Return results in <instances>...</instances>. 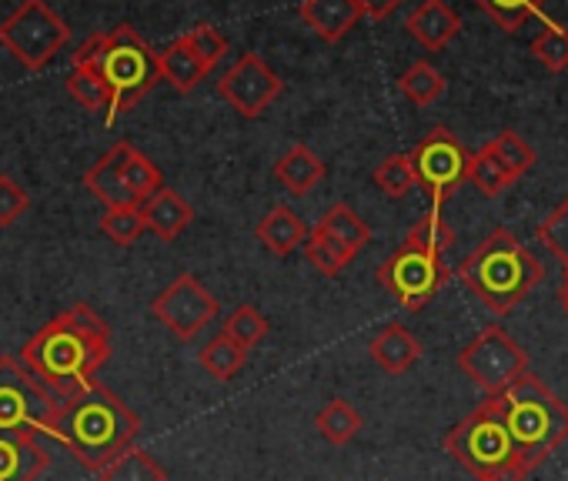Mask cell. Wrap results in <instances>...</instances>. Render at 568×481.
I'll return each instance as SVG.
<instances>
[{"mask_svg": "<svg viewBox=\"0 0 568 481\" xmlns=\"http://www.w3.org/2000/svg\"><path fill=\"white\" fill-rule=\"evenodd\" d=\"M111 358V328L91 305H74L48 321L24 348L21 361L64 401L88 385Z\"/></svg>", "mask_w": 568, "mask_h": 481, "instance_id": "1", "label": "cell"}, {"mask_svg": "<svg viewBox=\"0 0 568 481\" xmlns=\"http://www.w3.org/2000/svg\"><path fill=\"white\" fill-rule=\"evenodd\" d=\"M141 431V418L101 381L61 401L58 415V441L71 448V454L91 468H108L118 454L134 448Z\"/></svg>", "mask_w": 568, "mask_h": 481, "instance_id": "2", "label": "cell"}, {"mask_svg": "<svg viewBox=\"0 0 568 481\" xmlns=\"http://www.w3.org/2000/svg\"><path fill=\"white\" fill-rule=\"evenodd\" d=\"M455 275L488 311L508 315L538 288L545 268L508 227H495Z\"/></svg>", "mask_w": 568, "mask_h": 481, "instance_id": "3", "label": "cell"}, {"mask_svg": "<svg viewBox=\"0 0 568 481\" xmlns=\"http://www.w3.org/2000/svg\"><path fill=\"white\" fill-rule=\"evenodd\" d=\"M495 405L528 468H538L568 441V405L535 375H525L508 391L495 395Z\"/></svg>", "mask_w": 568, "mask_h": 481, "instance_id": "4", "label": "cell"}, {"mask_svg": "<svg viewBox=\"0 0 568 481\" xmlns=\"http://www.w3.org/2000/svg\"><path fill=\"white\" fill-rule=\"evenodd\" d=\"M445 451L475 478V481H525L528 464L511 441L495 398H485L471 415L445 434Z\"/></svg>", "mask_w": 568, "mask_h": 481, "instance_id": "5", "label": "cell"}, {"mask_svg": "<svg viewBox=\"0 0 568 481\" xmlns=\"http://www.w3.org/2000/svg\"><path fill=\"white\" fill-rule=\"evenodd\" d=\"M98 71L111 88V111L104 114L108 124H114L121 114H128L161 81L158 54L148 48V41L131 24H121L108 34Z\"/></svg>", "mask_w": 568, "mask_h": 481, "instance_id": "6", "label": "cell"}, {"mask_svg": "<svg viewBox=\"0 0 568 481\" xmlns=\"http://www.w3.org/2000/svg\"><path fill=\"white\" fill-rule=\"evenodd\" d=\"M58 415L61 398L21 358H0V431L54 438Z\"/></svg>", "mask_w": 568, "mask_h": 481, "instance_id": "7", "label": "cell"}, {"mask_svg": "<svg viewBox=\"0 0 568 481\" xmlns=\"http://www.w3.org/2000/svg\"><path fill=\"white\" fill-rule=\"evenodd\" d=\"M458 368L485 398H495L528 375V355L501 325H488L458 351Z\"/></svg>", "mask_w": 568, "mask_h": 481, "instance_id": "8", "label": "cell"}, {"mask_svg": "<svg viewBox=\"0 0 568 481\" xmlns=\"http://www.w3.org/2000/svg\"><path fill=\"white\" fill-rule=\"evenodd\" d=\"M375 278L405 311H422L448 285L452 268L445 265V255L425 252L405 240L392 258L382 262Z\"/></svg>", "mask_w": 568, "mask_h": 481, "instance_id": "9", "label": "cell"}, {"mask_svg": "<svg viewBox=\"0 0 568 481\" xmlns=\"http://www.w3.org/2000/svg\"><path fill=\"white\" fill-rule=\"evenodd\" d=\"M68 24L44 4V0H24V4L0 24V44H4L28 71H41L54 61V54L68 44Z\"/></svg>", "mask_w": 568, "mask_h": 481, "instance_id": "10", "label": "cell"}, {"mask_svg": "<svg viewBox=\"0 0 568 481\" xmlns=\"http://www.w3.org/2000/svg\"><path fill=\"white\" fill-rule=\"evenodd\" d=\"M418 187L425 191V197L432 201V207H442L445 197H452L465 181H468V161L471 151L448 131V127H432L415 151L408 154Z\"/></svg>", "mask_w": 568, "mask_h": 481, "instance_id": "11", "label": "cell"}, {"mask_svg": "<svg viewBox=\"0 0 568 481\" xmlns=\"http://www.w3.org/2000/svg\"><path fill=\"white\" fill-rule=\"evenodd\" d=\"M151 315L178 338L191 341L197 338L214 318H217V298L194 278V275H178L154 301Z\"/></svg>", "mask_w": 568, "mask_h": 481, "instance_id": "12", "label": "cell"}, {"mask_svg": "<svg viewBox=\"0 0 568 481\" xmlns=\"http://www.w3.org/2000/svg\"><path fill=\"white\" fill-rule=\"evenodd\" d=\"M284 91V81L257 58V54H241L231 71L217 81V94L247 121L261 117Z\"/></svg>", "mask_w": 568, "mask_h": 481, "instance_id": "13", "label": "cell"}, {"mask_svg": "<svg viewBox=\"0 0 568 481\" xmlns=\"http://www.w3.org/2000/svg\"><path fill=\"white\" fill-rule=\"evenodd\" d=\"M405 28H408V34H412L425 51L438 54V51H445V48L458 38L462 18L445 4V0H422V4L408 14Z\"/></svg>", "mask_w": 568, "mask_h": 481, "instance_id": "14", "label": "cell"}, {"mask_svg": "<svg viewBox=\"0 0 568 481\" xmlns=\"http://www.w3.org/2000/svg\"><path fill=\"white\" fill-rule=\"evenodd\" d=\"M128 141H118L98 164L88 167L84 174V187L111 211V207H128V204H138L128 181H124V157H128Z\"/></svg>", "mask_w": 568, "mask_h": 481, "instance_id": "15", "label": "cell"}, {"mask_svg": "<svg viewBox=\"0 0 568 481\" xmlns=\"http://www.w3.org/2000/svg\"><path fill=\"white\" fill-rule=\"evenodd\" d=\"M302 21L328 44H338L365 18L362 0H302Z\"/></svg>", "mask_w": 568, "mask_h": 481, "instance_id": "16", "label": "cell"}, {"mask_svg": "<svg viewBox=\"0 0 568 481\" xmlns=\"http://www.w3.org/2000/svg\"><path fill=\"white\" fill-rule=\"evenodd\" d=\"M51 464L41 438L0 431V481H38Z\"/></svg>", "mask_w": 568, "mask_h": 481, "instance_id": "17", "label": "cell"}, {"mask_svg": "<svg viewBox=\"0 0 568 481\" xmlns=\"http://www.w3.org/2000/svg\"><path fill=\"white\" fill-rule=\"evenodd\" d=\"M308 227L305 221L288 207V204H277L271 207L261 224H257V240H261V248L271 252L274 258H288L292 252H298L305 240H308Z\"/></svg>", "mask_w": 568, "mask_h": 481, "instance_id": "18", "label": "cell"}, {"mask_svg": "<svg viewBox=\"0 0 568 481\" xmlns=\"http://www.w3.org/2000/svg\"><path fill=\"white\" fill-rule=\"evenodd\" d=\"M368 355H372V361H375L385 375H405L408 368L418 365V358H422V341H418L405 325L395 321V325H385V328L372 338Z\"/></svg>", "mask_w": 568, "mask_h": 481, "instance_id": "19", "label": "cell"}, {"mask_svg": "<svg viewBox=\"0 0 568 481\" xmlns=\"http://www.w3.org/2000/svg\"><path fill=\"white\" fill-rule=\"evenodd\" d=\"M325 174H328L325 161H322L308 144L288 147V151L281 154V161L274 164V177H277L284 187H288V194H295V197L312 194V191L325 181Z\"/></svg>", "mask_w": 568, "mask_h": 481, "instance_id": "20", "label": "cell"}, {"mask_svg": "<svg viewBox=\"0 0 568 481\" xmlns=\"http://www.w3.org/2000/svg\"><path fill=\"white\" fill-rule=\"evenodd\" d=\"M148 231H154L161 240H174L191 221H194V207L171 187H161L151 201L141 204Z\"/></svg>", "mask_w": 568, "mask_h": 481, "instance_id": "21", "label": "cell"}, {"mask_svg": "<svg viewBox=\"0 0 568 481\" xmlns=\"http://www.w3.org/2000/svg\"><path fill=\"white\" fill-rule=\"evenodd\" d=\"M158 61H161V78L178 91V94H191L204 78H207V64L191 51V44L184 41V38H178V41H171L161 54H158Z\"/></svg>", "mask_w": 568, "mask_h": 481, "instance_id": "22", "label": "cell"}, {"mask_svg": "<svg viewBox=\"0 0 568 481\" xmlns=\"http://www.w3.org/2000/svg\"><path fill=\"white\" fill-rule=\"evenodd\" d=\"M197 365L214 378V381H234L244 365H247V348H241L234 338H227L224 331L207 338L204 348L197 351Z\"/></svg>", "mask_w": 568, "mask_h": 481, "instance_id": "23", "label": "cell"}, {"mask_svg": "<svg viewBox=\"0 0 568 481\" xmlns=\"http://www.w3.org/2000/svg\"><path fill=\"white\" fill-rule=\"evenodd\" d=\"M315 227H322V231H328L332 237H338L352 255H362V252L368 248V240H372V227H368V224L352 211V204H345V201H335V204L315 221Z\"/></svg>", "mask_w": 568, "mask_h": 481, "instance_id": "24", "label": "cell"}, {"mask_svg": "<svg viewBox=\"0 0 568 481\" xmlns=\"http://www.w3.org/2000/svg\"><path fill=\"white\" fill-rule=\"evenodd\" d=\"M468 181L475 184V191L481 194V197H488V201H495V197H501L518 177L498 161V154L491 151V144H485V147H478V151H471V161H468Z\"/></svg>", "mask_w": 568, "mask_h": 481, "instance_id": "25", "label": "cell"}, {"mask_svg": "<svg viewBox=\"0 0 568 481\" xmlns=\"http://www.w3.org/2000/svg\"><path fill=\"white\" fill-rule=\"evenodd\" d=\"M305 255H308V262L315 265V272L318 275H325V278H338L358 255H352L338 237H332L328 231H322V227H312V234H308V240H305Z\"/></svg>", "mask_w": 568, "mask_h": 481, "instance_id": "26", "label": "cell"}, {"mask_svg": "<svg viewBox=\"0 0 568 481\" xmlns=\"http://www.w3.org/2000/svg\"><path fill=\"white\" fill-rule=\"evenodd\" d=\"M98 474H101V481H168V471L144 448H128Z\"/></svg>", "mask_w": 568, "mask_h": 481, "instance_id": "27", "label": "cell"}, {"mask_svg": "<svg viewBox=\"0 0 568 481\" xmlns=\"http://www.w3.org/2000/svg\"><path fill=\"white\" fill-rule=\"evenodd\" d=\"M398 91L415 104V108H428L445 94V74L428 64V61H415L402 78H398Z\"/></svg>", "mask_w": 568, "mask_h": 481, "instance_id": "28", "label": "cell"}, {"mask_svg": "<svg viewBox=\"0 0 568 481\" xmlns=\"http://www.w3.org/2000/svg\"><path fill=\"white\" fill-rule=\"evenodd\" d=\"M315 428H318V434H322L325 441H332V444H348V441H355L358 431H362V415H358L345 398H335V401H328V405L318 411Z\"/></svg>", "mask_w": 568, "mask_h": 481, "instance_id": "29", "label": "cell"}, {"mask_svg": "<svg viewBox=\"0 0 568 481\" xmlns=\"http://www.w3.org/2000/svg\"><path fill=\"white\" fill-rule=\"evenodd\" d=\"M68 94L91 114H98V111L108 114L111 111V88H108V81L101 78L98 68H74L68 74Z\"/></svg>", "mask_w": 568, "mask_h": 481, "instance_id": "30", "label": "cell"}, {"mask_svg": "<svg viewBox=\"0 0 568 481\" xmlns=\"http://www.w3.org/2000/svg\"><path fill=\"white\" fill-rule=\"evenodd\" d=\"M478 11H485L505 34H515L528 18L541 14L548 0H471Z\"/></svg>", "mask_w": 568, "mask_h": 481, "instance_id": "31", "label": "cell"}, {"mask_svg": "<svg viewBox=\"0 0 568 481\" xmlns=\"http://www.w3.org/2000/svg\"><path fill=\"white\" fill-rule=\"evenodd\" d=\"M124 181H128V187H131L138 204L151 201L164 187V177H161L158 164L148 154H141L134 144L128 147V157H124Z\"/></svg>", "mask_w": 568, "mask_h": 481, "instance_id": "32", "label": "cell"}, {"mask_svg": "<svg viewBox=\"0 0 568 481\" xmlns=\"http://www.w3.org/2000/svg\"><path fill=\"white\" fill-rule=\"evenodd\" d=\"M372 181L388 197H405V194H412V187H418V177H415V167H412L408 154H388L372 171Z\"/></svg>", "mask_w": 568, "mask_h": 481, "instance_id": "33", "label": "cell"}, {"mask_svg": "<svg viewBox=\"0 0 568 481\" xmlns=\"http://www.w3.org/2000/svg\"><path fill=\"white\" fill-rule=\"evenodd\" d=\"M405 240H412V245L425 248V252H435V255H445L452 245H455V227L445 221L442 207H432L408 234Z\"/></svg>", "mask_w": 568, "mask_h": 481, "instance_id": "34", "label": "cell"}, {"mask_svg": "<svg viewBox=\"0 0 568 481\" xmlns=\"http://www.w3.org/2000/svg\"><path fill=\"white\" fill-rule=\"evenodd\" d=\"M101 231L114 240L118 248H131L134 240L148 231V221H144V211L141 204H128V207H111L104 217H101Z\"/></svg>", "mask_w": 568, "mask_h": 481, "instance_id": "35", "label": "cell"}, {"mask_svg": "<svg viewBox=\"0 0 568 481\" xmlns=\"http://www.w3.org/2000/svg\"><path fill=\"white\" fill-rule=\"evenodd\" d=\"M531 54L541 68H548L551 74H561L568 68V28L548 21L545 31L531 41Z\"/></svg>", "mask_w": 568, "mask_h": 481, "instance_id": "36", "label": "cell"}, {"mask_svg": "<svg viewBox=\"0 0 568 481\" xmlns=\"http://www.w3.org/2000/svg\"><path fill=\"white\" fill-rule=\"evenodd\" d=\"M224 335L234 338L241 348H254V345L264 341L267 321H264V315H261L254 305H237V308L227 315V321H224Z\"/></svg>", "mask_w": 568, "mask_h": 481, "instance_id": "37", "label": "cell"}, {"mask_svg": "<svg viewBox=\"0 0 568 481\" xmlns=\"http://www.w3.org/2000/svg\"><path fill=\"white\" fill-rule=\"evenodd\" d=\"M491 144V151L498 154V161L515 174V177H521V174H528L531 167H535V147L521 137V134H515V131H501L495 141H488Z\"/></svg>", "mask_w": 568, "mask_h": 481, "instance_id": "38", "label": "cell"}, {"mask_svg": "<svg viewBox=\"0 0 568 481\" xmlns=\"http://www.w3.org/2000/svg\"><path fill=\"white\" fill-rule=\"evenodd\" d=\"M538 240L568 268V197L538 224Z\"/></svg>", "mask_w": 568, "mask_h": 481, "instance_id": "39", "label": "cell"}, {"mask_svg": "<svg viewBox=\"0 0 568 481\" xmlns=\"http://www.w3.org/2000/svg\"><path fill=\"white\" fill-rule=\"evenodd\" d=\"M187 44H191V51L207 64V68H217V61L227 54V38L217 31V28H211V24H197V28H191L187 34H181Z\"/></svg>", "mask_w": 568, "mask_h": 481, "instance_id": "40", "label": "cell"}, {"mask_svg": "<svg viewBox=\"0 0 568 481\" xmlns=\"http://www.w3.org/2000/svg\"><path fill=\"white\" fill-rule=\"evenodd\" d=\"M28 207H31L28 187H21L11 174H0V227H8L18 217H24Z\"/></svg>", "mask_w": 568, "mask_h": 481, "instance_id": "41", "label": "cell"}, {"mask_svg": "<svg viewBox=\"0 0 568 481\" xmlns=\"http://www.w3.org/2000/svg\"><path fill=\"white\" fill-rule=\"evenodd\" d=\"M104 44H108V34H91L74 54V68H98V61L104 54Z\"/></svg>", "mask_w": 568, "mask_h": 481, "instance_id": "42", "label": "cell"}, {"mask_svg": "<svg viewBox=\"0 0 568 481\" xmlns=\"http://www.w3.org/2000/svg\"><path fill=\"white\" fill-rule=\"evenodd\" d=\"M362 4H365V14H368V18L385 21V18L402 4V0H362Z\"/></svg>", "mask_w": 568, "mask_h": 481, "instance_id": "43", "label": "cell"}, {"mask_svg": "<svg viewBox=\"0 0 568 481\" xmlns=\"http://www.w3.org/2000/svg\"><path fill=\"white\" fill-rule=\"evenodd\" d=\"M558 301H561V308H565V315H568V268H565V275H561V288H558Z\"/></svg>", "mask_w": 568, "mask_h": 481, "instance_id": "44", "label": "cell"}]
</instances>
